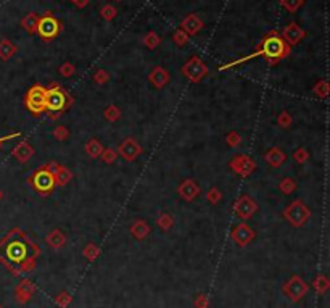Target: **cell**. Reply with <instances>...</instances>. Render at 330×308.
Instances as JSON below:
<instances>
[{
  "label": "cell",
  "instance_id": "6da1fadb",
  "mask_svg": "<svg viewBox=\"0 0 330 308\" xmlns=\"http://www.w3.org/2000/svg\"><path fill=\"white\" fill-rule=\"evenodd\" d=\"M71 103L73 97L60 84L52 83L50 87L45 89V111H49L52 120H57Z\"/></svg>",
  "mask_w": 330,
  "mask_h": 308
},
{
  "label": "cell",
  "instance_id": "7a4b0ae2",
  "mask_svg": "<svg viewBox=\"0 0 330 308\" xmlns=\"http://www.w3.org/2000/svg\"><path fill=\"white\" fill-rule=\"evenodd\" d=\"M289 52H290V46H287L285 41L282 37L275 36V34L272 32L271 36H267L263 41V44L259 46L258 52L251 55V57L263 55V57H266V60L269 61V63L275 65L279 60H282V58H285L287 55H289Z\"/></svg>",
  "mask_w": 330,
  "mask_h": 308
},
{
  "label": "cell",
  "instance_id": "3957f363",
  "mask_svg": "<svg viewBox=\"0 0 330 308\" xmlns=\"http://www.w3.org/2000/svg\"><path fill=\"white\" fill-rule=\"evenodd\" d=\"M284 218L293 227H303L311 219V210L303 200H293L284 208Z\"/></svg>",
  "mask_w": 330,
  "mask_h": 308
},
{
  "label": "cell",
  "instance_id": "277c9868",
  "mask_svg": "<svg viewBox=\"0 0 330 308\" xmlns=\"http://www.w3.org/2000/svg\"><path fill=\"white\" fill-rule=\"evenodd\" d=\"M29 184L32 186L34 190H37L40 196H49V194L54 192L57 187L55 182V176L52 173V170L47 166H40L39 170H36L29 178Z\"/></svg>",
  "mask_w": 330,
  "mask_h": 308
},
{
  "label": "cell",
  "instance_id": "5b68a950",
  "mask_svg": "<svg viewBox=\"0 0 330 308\" xmlns=\"http://www.w3.org/2000/svg\"><path fill=\"white\" fill-rule=\"evenodd\" d=\"M24 105L34 117H40L45 111V87L34 84L24 95Z\"/></svg>",
  "mask_w": 330,
  "mask_h": 308
},
{
  "label": "cell",
  "instance_id": "8992f818",
  "mask_svg": "<svg viewBox=\"0 0 330 308\" xmlns=\"http://www.w3.org/2000/svg\"><path fill=\"white\" fill-rule=\"evenodd\" d=\"M308 290H309V284L306 281H303L298 275L292 276L282 286V292L285 294V297H289L292 302H300L301 298L308 294Z\"/></svg>",
  "mask_w": 330,
  "mask_h": 308
},
{
  "label": "cell",
  "instance_id": "52a82bcc",
  "mask_svg": "<svg viewBox=\"0 0 330 308\" xmlns=\"http://www.w3.org/2000/svg\"><path fill=\"white\" fill-rule=\"evenodd\" d=\"M210 69H208L206 63L198 57H192L187 63L182 66V74H184L190 83H200L203 78L208 76Z\"/></svg>",
  "mask_w": 330,
  "mask_h": 308
},
{
  "label": "cell",
  "instance_id": "ba28073f",
  "mask_svg": "<svg viewBox=\"0 0 330 308\" xmlns=\"http://www.w3.org/2000/svg\"><path fill=\"white\" fill-rule=\"evenodd\" d=\"M229 168L235 174H239L240 178H248V176H251L256 171L258 166H256V162L251 157L239 153V155L232 157V160L229 162Z\"/></svg>",
  "mask_w": 330,
  "mask_h": 308
},
{
  "label": "cell",
  "instance_id": "9c48e42d",
  "mask_svg": "<svg viewBox=\"0 0 330 308\" xmlns=\"http://www.w3.org/2000/svg\"><path fill=\"white\" fill-rule=\"evenodd\" d=\"M116 152H118V157L123 158L124 162L132 163V162H135L137 158L144 153V147L137 142V139H134V137H126L123 142L118 145Z\"/></svg>",
  "mask_w": 330,
  "mask_h": 308
},
{
  "label": "cell",
  "instance_id": "30bf717a",
  "mask_svg": "<svg viewBox=\"0 0 330 308\" xmlns=\"http://www.w3.org/2000/svg\"><path fill=\"white\" fill-rule=\"evenodd\" d=\"M60 31H62V24H60L55 16L44 15L42 18H39L36 32H39V36L44 41H52L54 37H57Z\"/></svg>",
  "mask_w": 330,
  "mask_h": 308
},
{
  "label": "cell",
  "instance_id": "8fae6325",
  "mask_svg": "<svg viewBox=\"0 0 330 308\" xmlns=\"http://www.w3.org/2000/svg\"><path fill=\"white\" fill-rule=\"evenodd\" d=\"M258 208H259L258 202L255 199H251L248 194H243V196H240L235 200V204H233V212H235V215L240 219H243V221L253 216L258 212Z\"/></svg>",
  "mask_w": 330,
  "mask_h": 308
},
{
  "label": "cell",
  "instance_id": "7c38bea8",
  "mask_svg": "<svg viewBox=\"0 0 330 308\" xmlns=\"http://www.w3.org/2000/svg\"><path fill=\"white\" fill-rule=\"evenodd\" d=\"M255 236H256L255 231L251 229V227H250L247 223L237 224V226L232 229V233H230L232 241L235 242L237 245H240V247H247V245L255 239Z\"/></svg>",
  "mask_w": 330,
  "mask_h": 308
},
{
  "label": "cell",
  "instance_id": "4fadbf2b",
  "mask_svg": "<svg viewBox=\"0 0 330 308\" xmlns=\"http://www.w3.org/2000/svg\"><path fill=\"white\" fill-rule=\"evenodd\" d=\"M34 292H36V286H34V283L31 279H21V283L15 287V298H16V302L24 305V303H28Z\"/></svg>",
  "mask_w": 330,
  "mask_h": 308
},
{
  "label": "cell",
  "instance_id": "5bb4252c",
  "mask_svg": "<svg viewBox=\"0 0 330 308\" xmlns=\"http://www.w3.org/2000/svg\"><path fill=\"white\" fill-rule=\"evenodd\" d=\"M177 194L185 202H194L200 196V194H202V189H200L197 181H194V179H184L179 184Z\"/></svg>",
  "mask_w": 330,
  "mask_h": 308
},
{
  "label": "cell",
  "instance_id": "9a60e30c",
  "mask_svg": "<svg viewBox=\"0 0 330 308\" xmlns=\"http://www.w3.org/2000/svg\"><path fill=\"white\" fill-rule=\"evenodd\" d=\"M306 32L303 31L297 23H290L289 26H285V29L282 32V39L285 41L287 46H297L301 39H305Z\"/></svg>",
  "mask_w": 330,
  "mask_h": 308
},
{
  "label": "cell",
  "instance_id": "2e32d148",
  "mask_svg": "<svg viewBox=\"0 0 330 308\" xmlns=\"http://www.w3.org/2000/svg\"><path fill=\"white\" fill-rule=\"evenodd\" d=\"M49 168L52 170V173H54V176H55V182H57V186L65 187V186H68L69 182H71V179H73V173L69 171V168H66L65 165H60V163L52 162V163L49 165Z\"/></svg>",
  "mask_w": 330,
  "mask_h": 308
},
{
  "label": "cell",
  "instance_id": "e0dca14e",
  "mask_svg": "<svg viewBox=\"0 0 330 308\" xmlns=\"http://www.w3.org/2000/svg\"><path fill=\"white\" fill-rule=\"evenodd\" d=\"M129 233L134 237L135 241H144L150 236L152 227L149 226V223L145 219H134L132 224L129 226Z\"/></svg>",
  "mask_w": 330,
  "mask_h": 308
},
{
  "label": "cell",
  "instance_id": "ac0fdd59",
  "mask_svg": "<svg viewBox=\"0 0 330 308\" xmlns=\"http://www.w3.org/2000/svg\"><path fill=\"white\" fill-rule=\"evenodd\" d=\"M7 255L12 261H16V263H20V265H21V263L26 260L28 249H26V245L21 241H15L7 247Z\"/></svg>",
  "mask_w": 330,
  "mask_h": 308
},
{
  "label": "cell",
  "instance_id": "d6986e66",
  "mask_svg": "<svg viewBox=\"0 0 330 308\" xmlns=\"http://www.w3.org/2000/svg\"><path fill=\"white\" fill-rule=\"evenodd\" d=\"M264 162L271 166V168H279L280 165L287 162V153L279 147H271L264 153Z\"/></svg>",
  "mask_w": 330,
  "mask_h": 308
},
{
  "label": "cell",
  "instance_id": "ffe728a7",
  "mask_svg": "<svg viewBox=\"0 0 330 308\" xmlns=\"http://www.w3.org/2000/svg\"><path fill=\"white\" fill-rule=\"evenodd\" d=\"M34 153H36V150L31 147V144L28 142V140H23V142H20L18 145H16L13 150H12V155L18 160L20 163H28L31 158L34 157Z\"/></svg>",
  "mask_w": 330,
  "mask_h": 308
},
{
  "label": "cell",
  "instance_id": "44dd1931",
  "mask_svg": "<svg viewBox=\"0 0 330 308\" xmlns=\"http://www.w3.org/2000/svg\"><path fill=\"white\" fill-rule=\"evenodd\" d=\"M149 81L156 87V89H163V87L171 81V76L163 66H156L149 74Z\"/></svg>",
  "mask_w": 330,
  "mask_h": 308
},
{
  "label": "cell",
  "instance_id": "7402d4cb",
  "mask_svg": "<svg viewBox=\"0 0 330 308\" xmlns=\"http://www.w3.org/2000/svg\"><path fill=\"white\" fill-rule=\"evenodd\" d=\"M203 28V21L198 18L197 15H188L187 18L180 23V29L184 31L187 36H194L200 29Z\"/></svg>",
  "mask_w": 330,
  "mask_h": 308
},
{
  "label": "cell",
  "instance_id": "603a6c76",
  "mask_svg": "<svg viewBox=\"0 0 330 308\" xmlns=\"http://www.w3.org/2000/svg\"><path fill=\"white\" fill-rule=\"evenodd\" d=\"M66 241H68V237H66V234H65L62 229H52V231L45 236L47 245H49V247H52V249H55V250L65 247Z\"/></svg>",
  "mask_w": 330,
  "mask_h": 308
},
{
  "label": "cell",
  "instance_id": "cb8c5ba5",
  "mask_svg": "<svg viewBox=\"0 0 330 308\" xmlns=\"http://www.w3.org/2000/svg\"><path fill=\"white\" fill-rule=\"evenodd\" d=\"M103 144L100 142L99 139H95V137H90L87 142H85V147H84V150L85 153H87L90 158H93V160H97V158H100L102 152H103Z\"/></svg>",
  "mask_w": 330,
  "mask_h": 308
},
{
  "label": "cell",
  "instance_id": "d4e9b609",
  "mask_svg": "<svg viewBox=\"0 0 330 308\" xmlns=\"http://www.w3.org/2000/svg\"><path fill=\"white\" fill-rule=\"evenodd\" d=\"M312 287H314V290L319 295H324L330 287V281L325 275H317L314 281H312Z\"/></svg>",
  "mask_w": 330,
  "mask_h": 308
},
{
  "label": "cell",
  "instance_id": "484cf974",
  "mask_svg": "<svg viewBox=\"0 0 330 308\" xmlns=\"http://www.w3.org/2000/svg\"><path fill=\"white\" fill-rule=\"evenodd\" d=\"M297 187H298L297 179H293V178H284L279 182V190L284 194V196H290V194L297 190Z\"/></svg>",
  "mask_w": 330,
  "mask_h": 308
},
{
  "label": "cell",
  "instance_id": "4316f807",
  "mask_svg": "<svg viewBox=\"0 0 330 308\" xmlns=\"http://www.w3.org/2000/svg\"><path fill=\"white\" fill-rule=\"evenodd\" d=\"M103 117H105V120L110 123H116L121 118V110L118 108V105L110 103L105 107V110H103Z\"/></svg>",
  "mask_w": 330,
  "mask_h": 308
},
{
  "label": "cell",
  "instance_id": "83f0119b",
  "mask_svg": "<svg viewBox=\"0 0 330 308\" xmlns=\"http://www.w3.org/2000/svg\"><path fill=\"white\" fill-rule=\"evenodd\" d=\"M82 255H84V258H87L89 261H93V260H97V258L100 257V247H99L97 244L89 242V244L84 247Z\"/></svg>",
  "mask_w": 330,
  "mask_h": 308
},
{
  "label": "cell",
  "instance_id": "f1b7e54d",
  "mask_svg": "<svg viewBox=\"0 0 330 308\" xmlns=\"http://www.w3.org/2000/svg\"><path fill=\"white\" fill-rule=\"evenodd\" d=\"M156 224L161 231H171L172 226H174V218H172L169 213H161L156 219Z\"/></svg>",
  "mask_w": 330,
  "mask_h": 308
},
{
  "label": "cell",
  "instance_id": "f546056e",
  "mask_svg": "<svg viewBox=\"0 0 330 308\" xmlns=\"http://www.w3.org/2000/svg\"><path fill=\"white\" fill-rule=\"evenodd\" d=\"M37 21L39 18L34 13H28L24 16V20H23V28L28 31L29 34H34L37 29Z\"/></svg>",
  "mask_w": 330,
  "mask_h": 308
},
{
  "label": "cell",
  "instance_id": "4dcf8cb0",
  "mask_svg": "<svg viewBox=\"0 0 330 308\" xmlns=\"http://www.w3.org/2000/svg\"><path fill=\"white\" fill-rule=\"evenodd\" d=\"M16 52L15 46H12L8 41H2L0 42V57H2L4 60H8L10 57H13V54Z\"/></svg>",
  "mask_w": 330,
  "mask_h": 308
},
{
  "label": "cell",
  "instance_id": "1f68e13d",
  "mask_svg": "<svg viewBox=\"0 0 330 308\" xmlns=\"http://www.w3.org/2000/svg\"><path fill=\"white\" fill-rule=\"evenodd\" d=\"M100 158H102V162H103V163L111 165V163H115V162H116V158H118V152L115 150V148L107 147V148H103V152H102Z\"/></svg>",
  "mask_w": 330,
  "mask_h": 308
},
{
  "label": "cell",
  "instance_id": "d6a6232c",
  "mask_svg": "<svg viewBox=\"0 0 330 308\" xmlns=\"http://www.w3.org/2000/svg\"><path fill=\"white\" fill-rule=\"evenodd\" d=\"M73 302V297L69 292H66V290H63V292H60L57 297H55V303L60 306V308H68L69 305H71Z\"/></svg>",
  "mask_w": 330,
  "mask_h": 308
},
{
  "label": "cell",
  "instance_id": "836d02e7",
  "mask_svg": "<svg viewBox=\"0 0 330 308\" xmlns=\"http://www.w3.org/2000/svg\"><path fill=\"white\" fill-rule=\"evenodd\" d=\"M292 123H293V118H292L290 113L287 110H282L279 113V117H277V125H279L280 128H284V129H289L292 126Z\"/></svg>",
  "mask_w": 330,
  "mask_h": 308
},
{
  "label": "cell",
  "instance_id": "e575fe53",
  "mask_svg": "<svg viewBox=\"0 0 330 308\" xmlns=\"http://www.w3.org/2000/svg\"><path fill=\"white\" fill-rule=\"evenodd\" d=\"M293 160L300 163V165H305L309 160V152L306 150L305 147H298L297 150L293 152Z\"/></svg>",
  "mask_w": 330,
  "mask_h": 308
},
{
  "label": "cell",
  "instance_id": "d590c367",
  "mask_svg": "<svg viewBox=\"0 0 330 308\" xmlns=\"http://www.w3.org/2000/svg\"><path fill=\"white\" fill-rule=\"evenodd\" d=\"M206 200L210 202L211 205H218L219 202L222 200V192L218 187H211L206 194Z\"/></svg>",
  "mask_w": 330,
  "mask_h": 308
},
{
  "label": "cell",
  "instance_id": "8d00e7d4",
  "mask_svg": "<svg viewBox=\"0 0 330 308\" xmlns=\"http://www.w3.org/2000/svg\"><path fill=\"white\" fill-rule=\"evenodd\" d=\"M314 94L319 97V99H325V97L328 95V83L325 81V79H322V81H319L316 86H314Z\"/></svg>",
  "mask_w": 330,
  "mask_h": 308
},
{
  "label": "cell",
  "instance_id": "74e56055",
  "mask_svg": "<svg viewBox=\"0 0 330 308\" xmlns=\"http://www.w3.org/2000/svg\"><path fill=\"white\" fill-rule=\"evenodd\" d=\"M54 137L58 140V142H63V140L69 139V129L63 125H58L55 129H54Z\"/></svg>",
  "mask_w": 330,
  "mask_h": 308
},
{
  "label": "cell",
  "instance_id": "f35d334b",
  "mask_svg": "<svg viewBox=\"0 0 330 308\" xmlns=\"http://www.w3.org/2000/svg\"><path fill=\"white\" fill-rule=\"evenodd\" d=\"M225 142H227L229 147H239L242 144V136L237 133V131H230V133L225 136Z\"/></svg>",
  "mask_w": 330,
  "mask_h": 308
},
{
  "label": "cell",
  "instance_id": "ab89813d",
  "mask_svg": "<svg viewBox=\"0 0 330 308\" xmlns=\"http://www.w3.org/2000/svg\"><path fill=\"white\" fill-rule=\"evenodd\" d=\"M58 73L62 74L63 78H71L74 73H76V68L73 63H69V61H66V63H63L62 66L58 68Z\"/></svg>",
  "mask_w": 330,
  "mask_h": 308
},
{
  "label": "cell",
  "instance_id": "60d3db41",
  "mask_svg": "<svg viewBox=\"0 0 330 308\" xmlns=\"http://www.w3.org/2000/svg\"><path fill=\"white\" fill-rule=\"evenodd\" d=\"M108 81H110V74L105 71V69H99V71H95V74H93V83L95 84L102 86V84H107Z\"/></svg>",
  "mask_w": 330,
  "mask_h": 308
},
{
  "label": "cell",
  "instance_id": "b9f144b4",
  "mask_svg": "<svg viewBox=\"0 0 330 308\" xmlns=\"http://www.w3.org/2000/svg\"><path fill=\"white\" fill-rule=\"evenodd\" d=\"M172 41H174L176 46L182 47V46H185V44H187L188 36H187V34H185L184 31H182V29H177L174 34H172Z\"/></svg>",
  "mask_w": 330,
  "mask_h": 308
},
{
  "label": "cell",
  "instance_id": "7bdbcfd3",
  "mask_svg": "<svg viewBox=\"0 0 330 308\" xmlns=\"http://www.w3.org/2000/svg\"><path fill=\"white\" fill-rule=\"evenodd\" d=\"M100 15H102V18L103 20H107V21H111L113 18L116 16V8L115 7H111V5H105L100 10Z\"/></svg>",
  "mask_w": 330,
  "mask_h": 308
},
{
  "label": "cell",
  "instance_id": "ee69618b",
  "mask_svg": "<svg viewBox=\"0 0 330 308\" xmlns=\"http://www.w3.org/2000/svg\"><path fill=\"white\" fill-rule=\"evenodd\" d=\"M158 44H160V37L156 32H149L145 36V46L149 49H156L158 47Z\"/></svg>",
  "mask_w": 330,
  "mask_h": 308
},
{
  "label": "cell",
  "instance_id": "f6af8a7d",
  "mask_svg": "<svg viewBox=\"0 0 330 308\" xmlns=\"http://www.w3.org/2000/svg\"><path fill=\"white\" fill-rule=\"evenodd\" d=\"M194 306L195 308H210V298H208L206 294H198L194 300Z\"/></svg>",
  "mask_w": 330,
  "mask_h": 308
},
{
  "label": "cell",
  "instance_id": "bcb514c9",
  "mask_svg": "<svg viewBox=\"0 0 330 308\" xmlns=\"http://www.w3.org/2000/svg\"><path fill=\"white\" fill-rule=\"evenodd\" d=\"M282 5L287 8L289 12H297L298 8L303 5V0H282Z\"/></svg>",
  "mask_w": 330,
  "mask_h": 308
},
{
  "label": "cell",
  "instance_id": "7dc6e473",
  "mask_svg": "<svg viewBox=\"0 0 330 308\" xmlns=\"http://www.w3.org/2000/svg\"><path fill=\"white\" fill-rule=\"evenodd\" d=\"M21 268H23L26 273L34 271V268H36V257H32V258H26V260L21 263Z\"/></svg>",
  "mask_w": 330,
  "mask_h": 308
},
{
  "label": "cell",
  "instance_id": "c3c4849f",
  "mask_svg": "<svg viewBox=\"0 0 330 308\" xmlns=\"http://www.w3.org/2000/svg\"><path fill=\"white\" fill-rule=\"evenodd\" d=\"M21 136V133H13V134H8V136H4V137H0V145H2L4 142H7V140H12L15 137H18Z\"/></svg>",
  "mask_w": 330,
  "mask_h": 308
},
{
  "label": "cell",
  "instance_id": "681fc988",
  "mask_svg": "<svg viewBox=\"0 0 330 308\" xmlns=\"http://www.w3.org/2000/svg\"><path fill=\"white\" fill-rule=\"evenodd\" d=\"M74 2H76L77 7H84V5L89 4V0H74Z\"/></svg>",
  "mask_w": 330,
  "mask_h": 308
},
{
  "label": "cell",
  "instance_id": "f907efd6",
  "mask_svg": "<svg viewBox=\"0 0 330 308\" xmlns=\"http://www.w3.org/2000/svg\"><path fill=\"white\" fill-rule=\"evenodd\" d=\"M2 196H4V194H2V190H0V200H2Z\"/></svg>",
  "mask_w": 330,
  "mask_h": 308
},
{
  "label": "cell",
  "instance_id": "816d5d0a",
  "mask_svg": "<svg viewBox=\"0 0 330 308\" xmlns=\"http://www.w3.org/2000/svg\"><path fill=\"white\" fill-rule=\"evenodd\" d=\"M0 308H4V306H2V305H0Z\"/></svg>",
  "mask_w": 330,
  "mask_h": 308
}]
</instances>
